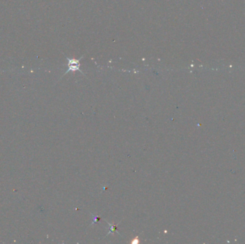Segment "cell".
<instances>
[{
    "label": "cell",
    "instance_id": "1",
    "mask_svg": "<svg viewBox=\"0 0 245 244\" xmlns=\"http://www.w3.org/2000/svg\"><path fill=\"white\" fill-rule=\"evenodd\" d=\"M83 58V57H80V59H78V60H77V59H74V58H68V57H67V60H68V70L66 71L65 72V74H63V76L65 75L66 74H68L69 72H75V71H80V72L83 73V74H85L84 73L82 70H80V60Z\"/></svg>",
    "mask_w": 245,
    "mask_h": 244
}]
</instances>
